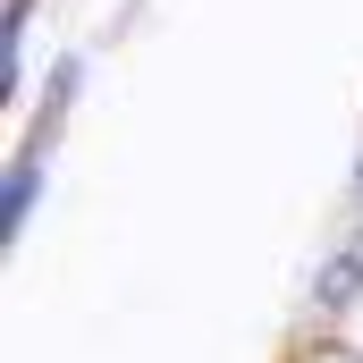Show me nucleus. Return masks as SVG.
I'll list each match as a JSON object with an SVG mask.
<instances>
[{"label": "nucleus", "instance_id": "nucleus-1", "mask_svg": "<svg viewBox=\"0 0 363 363\" xmlns=\"http://www.w3.org/2000/svg\"><path fill=\"white\" fill-rule=\"evenodd\" d=\"M34 178H43V161H34V152H26V161H17V169H9V211H0V220H9V237H17V228H26V203H34Z\"/></svg>", "mask_w": 363, "mask_h": 363}, {"label": "nucleus", "instance_id": "nucleus-2", "mask_svg": "<svg viewBox=\"0 0 363 363\" xmlns=\"http://www.w3.org/2000/svg\"><path fill=\"white\" fill-rule=\"evenodd\" d=\"M304 363H363V355H347V347H321V355H304Z\"/></svg>", "mask_w": 363, "mask_h": 363}]
</instances>
